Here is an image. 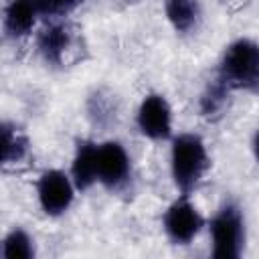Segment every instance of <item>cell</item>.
Masks as SVG:
<instances>
[{
    "label": "cell",
    "mask_w": 259,
    "mask_h": 259,
    "mask_svg": "<svg viewBox=\"0 0 259 259\" xmlns=\"http://www.w3.org/2000/svg\"><path fill=\"white\" fill-rule=\"evenodd\" d=\"M210 168V156L198 134H178L170 140V176L180 194L190 196Z\"/></svg>",
    "instance_id": "obj_1"
},
{
    "label": "cell",
    "mask_w": 259,
    "mask_h": 259,
    "mask_svg": "<svg viewBox=\"0 0 259 259\" xmlns=\"http://www.w3.org/2000/svg\"><path fill=\"white\" fill-rule=\"evenodd\" d=\"M217 79L229 89L259 93V45L251 38L229 42L219 61Z\"/></svg>",
    "instance_id": "obj_2"
},
{
    "label": "cell",
    "mask_w": 259,
    "mask_h": 259,
    "mask_svg": "<svg viewBox=\"0 0 259 259\" xmlns=\"http://www.w3.org/2000/svg\"><path fill=\"white\" fill-rule=\"evenodd\" d=\"M212 257L214 259H237L245 247V214L233 200L221 204L208 223Z\"/></svg>",
    "instance_id": "obj_3"
},
{
    "label": "cell",
    "mask_w": 259,
    "mask_h": 259,
    "mask_svg": "<svg viewBox=\"0 0 259 259\" xmlns=\"http://www.w3.org/2000/svg\"><path fill=\"white\" fill-rule=\"evenodd\" d=\"M77 186L69 172L51 168L45 170L36 180V200L47 217L65 214L75 200Z\"/></svg>",
    "instance_id": "obj_4"
},
{
    "label": "cell",
    "mask_w": 259,
    "mask_h": 259,
    "mask_svg": "<svg viewBox=\"0 0 259 259\" xmlns=\"http://www.w3.org/2000/svg\"><path fill=\"white\" fill-rule=\"evenodd\" d=\"M162 227L166 237L174 245H188L198 237L204 227V217L200 214L198 206L186 196L180 194L164 212Z\"/></svg>",
    "instance_id": "obj_5"
},
{
    "label": "cell",
    "mask_w": 259,
    "mask_h": 259,
    "mask_svg": "<svg viewBox=\"0 0 259 259\" xmlns=\"http://www.w3.org/2000/svg\"><path fill=\"white\" fill-rule=\"evenodd\" d=\"M132 174V160L123 144L107 140L97 144V182L107 190H119L127 184Z\"/></svg>",
    "instance_id": "obj_6"
},
{
    "label": "cell",
    "mask_w": 259,
    "mask_h": 259,
    "mask_svg": "<svg viewBox=\"0 0 259 259\" xmlns=\"http://www.w3.org/2000/svg\"><path fill=\"white\" fill-rule=\"evenodd\" d=\"M136 125L148 140H172V109L164 95L148 93L136 111Z\"/></svg>",
    "instance_id": "obj_7"
},
{
    "label": "cell",
    "mask_w": 259,
    "mask_h": 259,
    "mask_svg": "<svg viewBox=\"0 0 259 259\" xmlns=\"http://www.w3.org/2000/svg\"><path fill=\"white\" fill-rule=\"evenodd\" d=\"M40 12L34 0H8L4 6L2 28L10 38L26 36L34 30Z\"/></svg>",
    "instance_id": "obj_8"
},
{
    "label": "cell",
    "mask_w": 259,
    "mask_h": 259,
    "mask_svg": "<svg viewBox=\"0 0 259 259\" xmlns=\"http://www.w3.org/2000/svg\"><path fill=\"white\" fill-rule=\"evenodd\" d=\"M77 190H89L97 184V142L79 140L69 170Z\"/></svg>",
    "instance_id": "obj_9"
},
{
    "label": "cell",
    "mask_w": 259,
    "mask_h": 259,
    "mask_svg": "<svg viewBox=\"0 0 259 259\" xmlns=\"http://www.w3.org/2000/svg\"><path fill=\"white\" fill-rule=\"evenodd\" d=\"M69 45H71L69 28L61 22H49L47 26L40 28V32L36 36V49H38L40 57L53 65L63 63V55L67 53Z\"/></svg>",
    "instance_id": "obj_10"
},
{
    "label": "cell",
    "mask_w": 259,
    "mask_h": 259,
    "mask_svg": "<svg viewBox=\"0 0 259 259\" xmlns=\"http://www.w3.org/2000/svg\"><path fill=\"white\" fill-rule=\"evenodd\" d=\"M164 12L172 28L180 34L196 30L202 18V8L198 0H166Z\"/></svg>",
    "instance_id": "obj_11"
},
{
    "label": "cell",
    "mask_w": 259,
    "mask_h": 259,
    "mask_svg": "<svg viewBox=\"0 0 259 259\" xmlns=\"http://www.w3.org/2000/svg\"><path fill=\"white\" fill-rule=\"evenodd\" d=\"M0 134H2V146H0L2 166H16L28 156V150H30L28 138L10 121L2 123Z\"/></svg>",
    "instance_id": "obj_12"
},
{
    "label": "cell",
    "mask_w": 259,
    "mask_h": 259,
    "mask_svg": "<svg viewBox=\"0 0 259 259\" xmlns=\"http://www.w3.org/2000/svg\"><path fill=\"white\" fill-rule=\"evenodd\" d=\"M34 239L20 227L10 229L2 239V257L4 259H32L34 257Z\"/></svg>",
    "instance_id": "obj_13"
},
{
    "label": "cell",
    "mask_w": 259,
    "mask_h": 259,
    "mask_svg": "<svg viewBox=\"0 0 259 259\" xmlns=\"http://www.w3.org/2000/svg\"><path fill=\"white\" fill-rule=\"evenodd\" d=\"M227 93H229V89H227L219 79H214V83L208 85V89L204 91V95H202V99H200V109H202V113H204V115H212V113L221 111L223 105H225Z\"/></svg>",
    "instance_id": "obj_14"
},
{
    "label": "cell",
    "mask_w": 259,
    "mask_h": 259,
    "mask_svg": "<svg viewBox=\"0 0 259 259\" xmlns=\"http://www.w3.org/2000/svg\"><path fill=\"white\" fill-rule=\"evenodd\" d=\"M38 6L40 16L45 18H59L65 16L67 12H71L73 8H77L83 0H34Z\"/></svg>",
    "instance_id": "obj_15"
},
{
    "label": "cell",
    "mask_w": 259,
    "mask_h": 259,
    "mask_svg": "<svg viewBox=\"0 0 259 259\" xmlns=\"http://www.w3.org/2000/svg\"><path fill=\"white\" fill-rule=\"evenodd\" d=\"M253 156H255V160H257V164H259V130H257L255 136H253Z\"/></svg>",
    "instance_id": "obj_16"
},
{
    "label": "cell",
    "mask_w": 259,
    "mask_h": 259,
    "mask_svg": "<svg viewBox=\"0 0 259 259\" xmlns=\"http://www.w3.org/2000/svg\"><path fill=\"white\" fill-rule=\"evenodd\" d=\"M125 2H136V0H125Z\"/></svg>",
    "instance_id": "obj_17"
}]
</instances>
